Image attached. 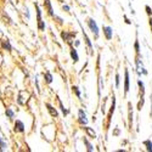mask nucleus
I'll list each match as a JSON object with an SVG mask.
<instances>
[{
  "mask_svg": "<svg viewBox=\"0 0 152 152\" xmlns=\"http://www.w3.org/2000/svg\"><path fill=\"white\" fill-rule=\"evenodd\" d=\"M115 107H116V100H115V96H113V100H112V106H111V108H109V113H108V117H107V127L109 125L112 113L115 112Z\"/></svg>",
  "mask_w": 152,
  "mask_h": 152,
  "instance_id": "nucleus-5",
  "label": "nucleus"
},
{
  "mask_svg": "<svg viewBox=\"0 0 152 152\" xmlns=\"http://www.w3.org/2000/svg\"><path fill=\"white\" fill-rule=\"evenodd\" d=\"M148 23H150V28H151V32H152V17L150 16V20H148Z\"/></svg>",
  "mask_w": 152,
  "mask_h": 152,
  "instance_id": "nucleus-24",
  "label": "nucleus"
},
{
  "mask_svg": "<svg viewBox=\"0 0 152 152\" xmlns=\"http://www.w3.org/2000/svg\"><path fill=\"white\" fill-rule=\"evenodd\" d=\"M15 131H18V133H22L24 131V125L21 121H16L15 123Z\"/></svg>",
  "mask_w": 152,
  "mask_h": 152,
  "instance_id": "nucleus-8",
  "label": "nucleus"
},
{
  "mask_svg": "<svg viewBox=\"0 0 152 152\" xmlns=\"http://www.w3.org/2000/svg\"><path fill=\"white\" fill-rule=\"evenodd\" d=\"M83 141H84V144L86 145V150H88V151H92V150H94V148H92V146H91V144H90V142H89L85 138L83 139Z\"/></svg>",
  "mask_w": 152,
  "mask_h": 152,
  "instance_id": "nucleus-16",
  "label": "nucleus"
},
{
  "mask_svg": "<svg viewBox=\"0 0 152 152\" xmlns=\"http://www.w3.org/2000/svg\"><path fill=\"white\" fill-rule=\"evenodd\" d=\"M146 11H147V15H148V16L152 15V11H151V7H150V6H146Z\"/></svg>",
  "mask_w": 152,
  "mask_h": 152,
  "instance_id": "nucleus-23",
  "label": "nucleus"
},
{
  "mask_svg": "<svg viewBox=\"0 0 152 152\" xmlns=\"http://www.w3.org/2000/svg\"><path fill=\"white\" fill-rule=\"evenodd\" d=\"M83 35H84V39H85V43H86V45L89 46V50H90V54H92V45H91V42L89 40V38H88V35L85 34V32L83 30Z\"/></svg>",
  "mask_w": 152,
  "mask_h": 152,
  "instance_id": "nucleus-12",
  "label": "nucleus"
},
{
  "mask_svg": "<svg viewBox=\"0 0 152 152\" xmlns=\"http://www.w3.org/2000/svg\"><path fill=\"white\" fill-rule=\"evenodd\" d=\"M125 78H124V95H127L128 94V91H129V72H128V69H125Z\"/></svg>",
  "mask_w": 152,
  "mask_h": 152,
  "instance_id": "nucleus-4",
  "label": "nucleus"
},
{
  "mask_svg": "<svg viewBox=\"0 0 152 152\" xmlns=\"http://www.w3.org/2000/svg\"><path fill=\"white\" fill-rule=\"evenodd\" d=\"M6 115H7L10 118H12V117H13V112H12L11 109H6Z\"/></svg>",
  "mask_w": 152,
  "mask_h": 152,
  "instance_id": "nucleus-22",
  "label": "nucleus"
},
{
  "mask_svg": "<svg viewBox=\"0 0 152 152\" xmlns=\"http://www.w3.org/2000/svg\"><path fill=\"white\" fill-rule=\"evenodd\" d=\"M71 56H72V59L74 60V62H78V60H79L78 54H77V51H75V49H73V46H71Z\"/></svg>",
  "mask_w": 152,
  "mask_h": 152,
  "instance_id": "nucleus-10",
  "label": "nucleus"
},
{
  "mask_svg": "<svg viewBox=\"0 0 152 152\" xmlns=\"http://www.w3.org/2000/svg\"><path fill=\"white\" fill-rule=\"evenodd\" d=\"M135 52H136V54L140 52V46H139V40H138V39L135 40Z\"/></svg>",
  "mask_w": 152,
  "mask_h": 152,
  "instance_id": "nucleus-18",
  "label": "nucleus"
},
{
  "mask_svg": "<svg viewBox=\"0 0 152 152\" xmlns=\"http://www.w3.org/2000/svg\"><path fill=\"white\" fill-rule=\"evenodd\" d=\"M36 11H38V27H39L40 30H44L45 26H44V23L42 21V12H40V10H39V7H38V6H36Z\"/></svg>",
  "mask_w": 152,
  "mask_h": 152,
  "instance_id": "nucleus-6",
  "label": "nucleus"
},
{
  "mask_svg": "<svg viewBox=\"0 0 152 152\" xmlns=\"http://www.w3.org/2000/svg\"><path fill=\"white\" fill-rule=\"evenodd\" d=\"M3 46L6 49L7 48V50H10L11 49V46H10V44H9V42H7V39H6V42H3Z\"/></svg>",
  "mask_w": 152,
  "mask_h": 152,
  "instance_id": "nucleus-20",
  "label": "nucleus"
},
{
  "mask_svg": "<svg viewBox=\"0 0 152 152\" xmlns=\"http://www.w3.org/2000/svg\"><path fill=\"white\" fill-rule=\"evenodd\" d=\"M45 78H46V82H48V83H51V82H52V75H51L49 72H46V74H45Z\"/></svg>",
  "mask_w": 152,
  "mask_h": 152,
  "instance_id": "nucleus-17",
  "label": "nucleus"
},
{
  "mask_svg": "<svg viewBox=\"0 0 152 152\" xmlns=\"http://www.w3.org/2000/svg\"><path fill=\"white\" fill-rule=\"evenodd\" d=\"M88 26H89V28H90V30H91V33L95 35V38H99V28H97V24H96V22H95L92 18H88Z\"/></svg>",
  "mask_w": 152,
  "mask_h": 152,
  "instance_id": "nucleus-1",
  "label": "nucleus"
},
{
  "mask_svg": "<svg viewBox=\"0 0 152 152\" xmlns=\"http://www.w3.org/2000/svg\"><path fill=\"white\" fill-rule=\"evenodd\" d=\"M78 122L82 124V125H85L88 123V119H86V115L84 113L83 109H79V118H78Z\"/></svg>",
  "mask_w": 152,
  "mask_h": 152,
  "instance_id": "nucleus-3",
  "label": "nucleus"
},
{
  "mask_svg": "<svg viewBox=\"0 0 152 152\" xmlns=\"http://www.w3.org/2000/svg\"><path fill=\"white\" fill-rule=\"evenodd\" d=\"M128 106H129V127H131V124H133V112H131V103L129 102V103H128Z\"/></svg>",
  "mask_w": 152,
  "mask_h": 152,
  "instance_id": "nucleus-14",
  "label": "nucleus"
},
{
  "mask_svg": "<svg viewBox=\"0 0 152 152\" xmlns=\"http://www.w3.org/2000/svg\"><path fill=\"white\" fill-rule=\"evenodd\" d=\"M102 30H103V34L106 36V39L107 40H111L112 39V35H113V30L111 27H107V26H103L102 27Z\"/></svg>",
  "mask_w": 152,
  "mask_h": 152,
  "instance_id": "nucleus-2",
  "label": "nucleus"
},
{
  "mask_svg": "<svg viewBox=\"0 0 152 152\" xmlns=\"http://www.w3.org/2000/svg\"><path fill=\"white\" fill-rule=\"evenodd\" d=\"M144 145L146 146V150H147V151L152 152V141H151V140H146V141H144Z\"/></svg>",
  "mask_w": 152,
  "mask_h": 152,
  "instance_id": "nucleus-13",
  "label": "nucleus"
},
{
  "mask_svg": "<svg viewBox=\"0 0 152 152\" xmlns=\"http://www.w3.org/2000/svg\"><path fill=\"white\" fill-rule=\"evenodd\" d=\"M45 5H46V7H48L49 13L52 16V15H54V12H52V7H51V3H50V0H45Z\"/></svg>",
  "mask_w": 152,
  "mask_h": 152,
  "instance_id": "nucleus-15",
  "label": "nucleus"
},
{
  "mask_svg": "<svg viewBox=\"0 0 152 152\" xmlns=\"http://www.w3.org/2000/svg\"><path fill=\"white\" fill-rule=\"evenodd\" d=\"M46 107H48V111L50 112V115H51L52 117H57V111H56L50 103H46Z\"/></svg>",
  "mask_w": 152,
  "mask_h": 152,
  "instance_id": "nucleus-9",
  "label": "nucleus"
},
{
  "mask_svg": "<svg viewBox=\"0 0 152 152\" xmlns=\"http://www.w3.org/2000/svg\"><path fill=\"white\" fill-rule=\"evenodd\" d=\"M0 146H1V147H5V144H4L1 140H0Z\"/></svg>",
  "mask_w": 152,
  "mask_h": 152,
  "instance_id": "nucleus-25",
  "label": "nucleus"
},
{
  "mask_svg": "<svg viewBox=\"0 0 152 152\" xmlns=\"http://www.w3.org/2000/svg\"><path fill=\"white\" fill-rule=\"evenodd\" d=\"M84 130H85V131L88 133V134L90 135V138H92V139H95V138H96V133H95V131H94L91 128H89V127H85V128H84Z\"/></svg>",
  "mask_w": 152,
  "mask_h": 152,
  "instance_id": "nucleus-11",
  "label": "nucleus"
},
{
  "mask_svg": "<svg viewBox=\"0 0 152 152\" xmlns=\"http://www.w3.org/2000/svg\"><path fill=\"white\" fill-rule=\"evenodd\" d=\"M73 92H75V95H77L78 97H80V91L78 90L77 86H73Z\"/></svg>",
  "mask_w": 152,
  "mask_h": 152,
  "instance_id": "nucleus-19",
  "label": "nucleus"
},
{
  "mask_svg": "<svg viewBox=\"0 0 152 152\" xmlns=\"http://www.w3.org/2000/svg\"><path fill=\"white\" fill-rule=\"evenodd\" d=\"M75 34H77V33H67V32H62V33H61L63 40H66V42L69 43V44H71V38H72V36H75Z\"/></svg>",
  "mask_w": 152,
  "mask_h": 152,
  "instance_id": "nucleus-7",
  "label": "nucleus"
},
{
  "mask_svg": "<svg viewBox=\"0 0 152 152\" xmlns=\"http://www.w3.org/2000/svg\"><path fill=\"white\" fill-rule=\"evenodd\" d=\"M116 86L117 88L119 86V74L118 73H116Z\"/></svg>",
  "mask_w": 152,
  "mask_h": 152,
  "instance_id": "nucleus-21",
  "label": "nucleus"
}]
</instances>
